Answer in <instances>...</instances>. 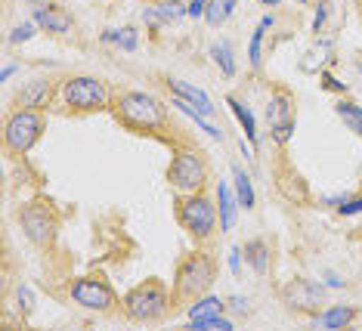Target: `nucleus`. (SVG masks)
Returning <instances> with one entry per match:
<instances>
[{
  "label": "nucleus",
  "instance_id": "obj_22",
  "mask_svg": "<svg viewBox=\"0 0 362 331\" xmlns=\"http://www.w3.org/2000/svg\"><path fill=\"white\" fill-rule=\"evenodd\" d=\"M334 112H337V118H341L353 130V134L362 137V105L350 103V99H341V103L334 105Z\"/></svg>",
  "mask_w": 362,
  "mask_h": 331
},
{
  "label": "nucleus",
  "instance_id": "obj_19",
  "mask_svg": "<svg viewBox=\"0 0 362 331\" xmlns=\"http://www.w3.org/2000/svg\"><path fill=\"white\" fill-rule=\"evenodd\" d=\"M245 260L251 263L254 272H269V245L263 242V238H251V242H245Z\"/></svg>",
  "mask_w": 362,
  "mask_h": 331
},
{
  "label": "nucleus",
  "instance_id": "obj_20",
  "mask_svg": "<svg viewBox=\"0 0 362 331\" xmlns=\"http://www.w3.org/2000/svg\"><path fill=\"white\" fill-rule=\"evenodd\" d=\"M229 303H223L220 297H211V294H202L195 303H189V322L192 319H208V316H220L226 313Z\"/></svg>",
  "mask_w": 362,
  "mask_h": 331
},
{
  "label": "nucleus",
  "instance_id": "obj_1",
  "mask_svg": "<svg viewBox=\"0 0 362 331\" xmlns=\"http://www.w3.org/2000/svg\"><path fill=\"white\" fill-rule=\"evenodd\" d=\"M115 115L130 130H155L164 124L161 103L149 93H139V90H127V93L115 99Z\"/></svg>",
  "mask_w": 362,
  "mask_h": 331
},
{
  "label": "nucleus",
  "instance_id": "obj_26",
  "mask_svg": "<svg viewBox=\"0 0 362 331\" xmlns=\"http://www.w3.org/2000/svg\"><path fill=\"white\" fill-rule=\"evenodd\" d=\"M263 25H257L254 28V35H251V44H248V59H251V65L254 69H260V59H263Z\"/></svg>",
  "mask_w": 362,
  "mask_h": 331
},
{
  "label": "nucleus",
  "instance_id": "obj_27",
  "mask_svg": "<svg viewBox=\"0 0 362 331\" xmlns=\"http://www.w3.org/2000/svg\"><path fill=\"white\" fill-rule=\"evenodd\" d=\"M35 28H37V22H22L19 28H13L10 44H25V40H31L35 37Z\"/></svg>",
  "mask_w": 362,
  "mask_h": 331
},
{
  "label": "nucleus",
  "instance_id": "obj_7",
  "mask_svg": "<svg viewBox=\"0 0 362 331\" xmlns=\"http://www.w3.org/2000/svg\"><path fill=\"white\" fill-rule=\"evenodd\" d=\"M168 180L177 192H186V195L202 192V186L208 183V164L195 152H177L168 168Z\"/></svg>",
  "mask_w": 362,
  "mask_h": 331
},
{
  "label": "nucleus",
  "instance_id": "obj_42",
  "mask_svg": "<svg viewBox=\"0 0 362 331\" xmlns=\"http://www.w3.org/2000/svg\"><path fill=\"white\" fill-rule=\"evenodd\" d=\"M356 69H359V71H362V62H356Z\"/></svg>",
  "mask_w": 362,
  "mask_h": 331
},
{
  "label": "nucleus",
  "instance_id": "obj_3",
  "mask_svg": "<svg viewBox=\"0 0 362 331\" xmlns=\"http://www.w3.org/2000/svg\"><path fill=\"white\" fill-rule=\"evenodd\" d=\"M177 220H180V226H183L192 238L204 242V238H211L214 233H217V226H220L217 202H211V198L202 195V192H192L189 198H183V202H180Z\"/></svg>",
  "mask_w": 362,
  "mask_h": 331
},
{
  "label": "nucleus",
  "instance_id": "obj_33",
  "mask_svg": "<svg viewBox=\"0 0 362 331\" xmlns=\"http://www.w3.org/2000/svg\"><path fill=\"white\" fill-rule=\"evenodd\" d=\"M337 211H341L344 217H353V214H362V195H359V198H347V202H344Z\"/></svg>",
  "mask_w": 362,
  "mask_h": 331
},
{
  "label": "nucleus",
  "instance_id": "obj_15",
  "mask_svg": "<svg viewBox=\"0 0 362 331\" xmlns=\"http://www.w3.org/2000/svg\"><path fill=\"white\" fill-rule=\"evenodd\" d=\"M35 22L40 28L53 31V35H65V31L71 28V16L62 13L59 6H37L35 10Z\"/></svg>",
  "mask_w": 362,
  "mask_h": 331
},
{
  "label": "nucleus",
  "instance_id": "obj_21",
  "mask_svg": "<svg viewBox=\"0 0 362 331\" xmlns=\"http://www.w3.org/2000/svg\"><path fill=\"white\" fill-rule=\"evenodd\" d=\"M233 183H235L238 204H242L245 211H251L254 202H257V195H254V186H251V177H248V173H245L242 168H233Z\"/></svg>",
  "mask_w": 362,
  "mask_h": 331
},
{
  "label": "nucleus",
  "instance_id": "obj_35",
  "mask_svg": "<svg viewBox=\"0 0 362 331\" xmlns=\"http://www.w3.org/2000/svg\"><path fill=\"white\" fill-rule=\"evenodd\" d=\"M229 269H233V276L242 272V248H229Z\"/></svg>",
  "mask_w": 362,
  "mask_h": 331
},
{
  "label": "nucleus",
  "instance_id": "obj_9",
  "mask_svg": "<svg viewBox=\"0 0 362 331\" xmlns=\"http://www.w3.org/2000/svg\"><path fill=\"white\" fill-rule=\"evenodd\" d=\"M282 301L288 303V310L316 313L325 303V285L313 282V279H294L282 288Z\"/></svg>",
  "mask_w": 362,
  "mask_h": 331
},
{
  "label": "nucleus",
  "instance_id": "obj_30",
  "mask_svg": "<svg viewBox=\"0 0 362 331\" xmlns=\"http://www.w3.org/2000/svg\"><path fill=\"white\" fill-rule=\"evenodd\" d=\"M294 127H298V121H288V124H282V127H273V139L279 146H285L288 139L294 137Z\"/></svg>",
  "mask_w": 362,
  "mask_h": 331
},
{
  "label": "nucleus",
  "instance_id": "obj_29",
  "mask_svg": "<svg viewBox=\"0 0 362 331\" xmlns=\"http://www.w3.org/2000/svg\"><path fill=\"white\" fill-rule=\"evenodd\" d=\"M319 81H322V87L332 90V93H347V84H344V81H337L332 71H319Z\"/></svg>",
  "mask_w": 362,
  "mask_h": 331
},
{
  "label": "nucleus",
  "instance_id": "obj_36",
  "mask_svg": "<svg viewBox=\"0 0 362 331\" xmlns=\"http://www.w3.org/2000/svg\"><path fill=\"white\" fill-rule=\"evenodd\" d=\"M248 303H251L248 297H238V294L229 297V310H233V313H248Z\"/></svg>",
  "mask_w": 362,
  "mask_h": 331
},
{
  "label": "nucleus",
  "instance_id": "obj_38",
  "mask_svg": "<svg viewBox=\"0 0 362 331\" xmlns=\"http://www.w3.org/2000/svg\"><path fill=\"white\" fill-rule=\"evenodd\" d=\"M16 74V65H4V71H0V81H10Z\"/></svg>",
  "mask_w": 362,
  "mask_h": 331
},
{
  "label": "nucleus",
  "instance_id": "obj_44",
  "mask_svg": "<svg viewBox=\"0 0 362 331\" xmlns=\"http://www.w3.org/2000/svg\"><path fill=\"white\" fill-rule=\"evenodd\" d=\"M359 6H362V0H359Z\"/></svg>",
  "mask_w": 362,
  "mask_h": 331
},
{
  "label": "nucleus",
  "instance_id": "obj_40",
  "mask_svg": "<svg viewBox=\"0 0 362 331\" xmlns=\"http://www.w3.org/2000/svg\"><path fill=\"white\" fill-rule=\"evenodd\" d=\"M260 25H263V28H273V25H276V16H263Z\"/></svg>",
  "mask_w": 362,
  "mask_h": 331
},
{
  "label": "nucleus",
  "instance_id": "obj_5",
  "mask_svg": "<svg viewBox=\"0 0 362 331\" xmlns=\"http://www.w3.org/2000/svg\"><path fill=\"white\" fill-rule=\"evenodd\" d=\"M44 134V118H40V109H16L10 118H6L4 127V146L10 155H25L35 149V143Z\"/></svg>",
  "mask_w": 362,
  "mask_h": 331
},
{
  "label": "nucleus",
  "instance_id": "obj_24",
  "mask_svg": "<svg viewBox=\"0 0 362 331\" xmlns=\"http://www.w3.org/2000/svg\"><path fill=\"white\" fill-rule=\"evenodd\" d=\"M211 56H214V62H217V69L223 71V78H235V56H233V47H229L226 40L214 44Z\"/></svg>",
  "mask_w": 362,
  "mask_h": 331
},
{
  "label": "nucleus",
  "instance_id": "obj_2",
  "mask_svg": "<svg viewBox=\"0 0 362 331\" xmlns=\"http://www.w3.org/2000/svg\"><path fill=\"white\" fill-rule=\"evenodd\" d=\"M168 307H170V294L158 279H146L143 285H136L124 297V313L134 322H158L168 316Z\"/></svg>",
  "mask_w": 362,
  "mask_h": 331
},
{
  "label": "nucleus",
  "instance_id": "obj_28",
  "mask_svg": "<svg viewBox=\"0 0 362 331\" xmlns=\"http://www.w3.org/2000/svg\"><path fill=\"white\" fill-rule=\"evenodd\" d=\"M121 50H127V53H134L136 44H139V37H136V28H121L118 31V40H115Z\"/></svg>",
  "mask_w": 362,
  "mask_h": 331
},
{
  "label": "nucleus",
  "instance_id": "obj_13",
  "mask_svg": "<svg viewBox=\"0 0 362 331\" xmlns=\"http://www.w3.org/2000/svg\"><path fill=\"white\" fill-rule=\"evenodd\" d=\"M183 16H189V6L183 0H164L158 6H146L143 19L149 25H164V22H180Z\"/></svg>",
  "mask_w": 362,
  "mask_h": 331
},
{
  "label": "nucleus",
  "instance_id": "obj_18",
  "mask_svg": "<svg viewBox=\"0 0 362 331\" xmlns=\"http://www.w3.org/2000/svg\"><path fill=\"white\" fill-rule=\"evenodd\" d=\"M353 319H356L353 307H328L316 316V328H347Z\"/></svg>",
  "mask_w": 362,
  "mask_h": 331
},
{
  "label": "nucleus",
  "instance_id": "obj_17",
  "mask_svg": "<svg viewBox=\"0 0 362 331\" xmlns=\"http://www.w3.org/2000/svg\"><path fill=\"white\" fill-rule=\"evenodd\" d=\"M226 105L233 109L235 121L242 124V130H245V137H248V143L257 146V121H254V112L242 103V99H235V96H226Z\"/></svg>",
  "mask_w": 362,
  "mask_h": 331
},
{
  "label": "nucleus",
  "instance_id": "obj_31",
  "mask_svg": "<svg viewBox=\"0 0 362 331\" xmlns=\"http://www.w3.org/2000/svg\"><path fill=\"white\" fill-rule=\"evenodd\" d=\"M328 0H319V6H316V16H313V31H322L325 28V19H328Z\"/></svg>",
  "mask_w": 362,
  "mask_h": 331
},
{
  "label": "nucleus",
  "instance_id": "obj_14",
  "mask_svg": "<svg viewBox=\"0 0 362 331\" xmlns=\"http://www.w3.org/2000/svg\"><path fill=\"white\" fill-rule=\"evenodd\" d=\"M238 195L226 183H217V211H220V233H229L238 217Z\"/></svg>",
  "mask_w": 362,
  "mask_h": 331
},
{
  "label": "nucleus",
  "instance_id": "obj_43",
  "mask_svg": "<svg viewBox=\"0 0 362 331\" xmlns=\"http://www.w3.org/2000/svg\"><path fill=\"white\" fill-rule=\"evenodd\" d=\"M298 4H307V0H298Z\"/></svg>",
  "mask_w": 362,
  "mask_h": 331
},
{
  "label": "nucleus",
  "instance_id": "obj_16",
  "mask_svg": "<svg viewBox=\"0 0 362 331\" xmlns=\"http://www.w3.org/2000/svg\"><path fill=\"white\" fill-rule=\"evenodd\" d=\"M50 96H53L50 81H31L16 99H19V109H44V105L50 103Z\"/></svg>",
  "mask_w": 362,
  "mask_h": 331
},
{
  "label": "nucleus",
  "instance_id": "obj_12",
  "mask_svg": "<svg viewBox=\"0 0 362 331\" xmlns=\"http://www.w3.org/2000/svg\"><path fill=\"white\" fill-rule=\"evenodd\" d=\"M267 121H269V130L282 127V124H288V121H294V99H291L288 90H276V93L269 96Z\"/></svg>",
  "mask_w": 362,
  "mask_h": 331
},
{
  "label": "nucleus",
  "instance_id": "obj_37",
  "mask_svg": "<svg viewBox=\"0 0 362 331\" xmlns=\"http://www.w3.org/2000/svg\"><path fill=\"white\" fill-rule=\"evenodd\" d=\"M325 288H344V282L334 276V272H328V276H325Z\"/></svg>",
  "mask_w": 362,
  "mask_h": 331
},
{
  "label": "nucleus",
  "instance_id": "obj_32",
  "mask_svg": "<svg viewBox=\"0 0 362 331\" xmlns=\"http://www.w3.org/2000/svg\"><path fill=\"white\" fill-rule=\"evenodd\" d=\"M16 297H19V310H22V313H31V307H35V297H31V288H28V285H19V291H16Z\"/></svg>",
  "mask_w": 362,
  "mask_h": 331
},
{
  "label": "nucleus",
  "instance_id": "obj_6",
  "mask_svg": "<svg viewBox=\"0 0 362 331\" xmlns=\"http://www.w3.org/2000/svg\"><path fill=\"white\" fill-rule=\"evenodd\" d=\"M62 103L69 105V112H100L109 105V90L100 78L78 74L62 84Z\"/></svg>",
  "mask_w": 362,
  "mask_h": 331
},
{
  "label": "nucleus",
  "instance_id": "obj_4",
  "mask_svg": "<svg viewBox=\"0 0 362 331\" xmlns=\"http://www.w3.org/2000/svg\"><path fill=\"white\" fill-rule=\"evenodd\" d=\"M214 282V260L208 257L204 251H195L180 263L177 269V288H174V297L177 301H199V297L208 291Z\"/></svg>",
  "mask_w": 362,
  "mask_h": 331
},
{
  "label": "nucleus",
  "instance_id": "obj_8",
  "mask_svg": "<svg viewBox=\"0 0 362 331\" xmlns=\"http://www.w3.org/2000/svg\"><path fill=\"white\" fill-rule=\"evenodd\" d=\"M71 301L84 310H96V313H112L118 307V297L103 279L96 276H81L71 282Z\"/></svg>",
  "mask_w": 362,
  "mask_h": 331
},
{
  "label": "nucleus",
  "instance_id": "obj_34",
  "mask_svg": "<svg viewBox=\"0 0 362 331\" xmlns=\"http://www.w3.org/2000/svg\"><path fill=\"white\" fill-rule=\"evenodd\" d=\"M189 16H192V19H202L204 13H208V0H189Z\"/></svg>",
  "mask_w": 362,
  "mask_h": 331
},
{
  "label": "nucleus",
  "instance_id": "obj_11",
  "mask_svg": "<svg viewBox=\"0 0 362 331\" xmlns=\"http://www.w3.org/2000/svg\"><path fill=\"white\" fill-rule=\"evenodd\" d=\"M168 90H170L174 96H183L186 103H192L195 109H199V112L204 115V118H211V115L217 112V105L211 103V96L204 93V90H199L195 84H189V81H177V78H170V81H168Z\"/></svg>",
  "mask_w": 362,
  "mask_h": 331
},
{
  "label": "nucleus",
  "instance_id": "obj_25",
  "mask_svg": "<svg viewBox=\"0 0 362 331\" xmlns=\"http://www.w3.org/2000/svg\"><path fill=\"white\" fill-rule=\"evenodd\" d=\"M192 328H199V331H235L233 319H226L223 313H220V316H208V319H192Z\"/></svg>",
  "mask_w": 362,
  "mask_h": 331
},
{
  "label": "nucleus",
  "instance_id": "obj_10",
  "mask_svg": "<svg viewBox=\"0 0 362 331\" xmlns=\"http://www.w3.org/2000/svg\"><path fill=\"white\" fill-rule=\"evenodd\" d=\"M19 220H22L25 236L35 245H40V248L53 245V238H56V217H53L50 208H44V204H28V208L19 214Z\"/></svg>",
  "mask_w": 362,
  "mask_h": 331
},
{
  "label": "nucleus",
  "instance_id": "obj_23",
  "mask_svg": "<svg viewBox=\"0 0 362 331\" xmlns=\"http://www.w3.org/2000/svg\"><path fill=\"white\" fill-rule=\"evenodd\" d=\"M235 4H238V0H208V13H204L208 25L220 28L223 22H229V16L235 13Z\"/></svg>",
  "mask_w": 362,
  "mask_h": 331
},
{
  "label": "nucleus",
  "instance_id": "obj_39",
  "mask_svg": "<svg viewBox=\"0 0 362 331\" xmlns=\"http://www.w3.org/2000/svg\"><path fill=\"white\" fill-rule=\"evenodd\" d=\"M118 40V31H103V44H115Z\"/></svg>",
  "mask_w": 362,
  "mask_h": 331
},
{
  "label": "nucleus",
  "instance_id": "obj_41",
  "mask_svg": "<svg viewBox=\"0 0 362 331\" xmlns=\"http://www.w3.org/2000/svg\"><path fill=\"white\" fill-rule=\"evenodd\" d=\"M260 4H263V6H279L282 0H260Z\"/></svg>",
  "mask_w": 362,
  "mask_h": 331
}]
</instances>
